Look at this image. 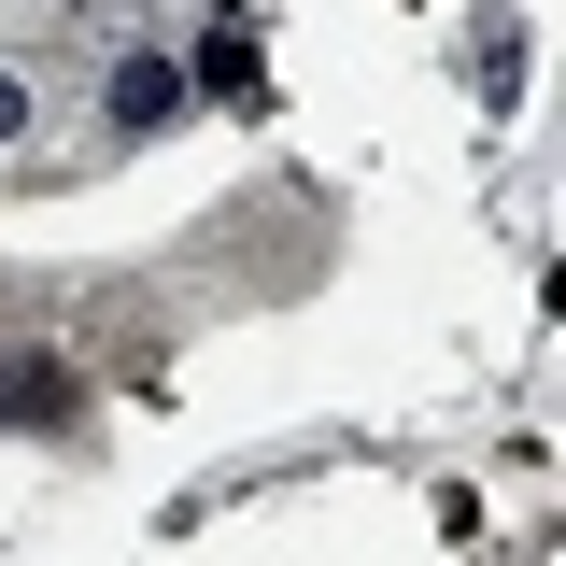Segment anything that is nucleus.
Returning a JSON list of instances; mask_svg holds the SVG:
<instances>
[{
  "instance_id": "nucleus-1",
  "label": "nucleus",
  "mask_w": 566,
  "mask_h": 566,
  "mask_svg": "<svg viewBox=\"0 0 566 566\" xmlns=\"http://www.w3.org/2000/svg\"><path fill=\"white\" fill-rule=\"evenodd\" d=\"M170 99H185V71H170V57H128V71H114V128H156Z\"/></svg>"
},
{
  "instance_id": "nucleus-2",
  "label": "nucleus",
  "mask_w": 566,
  "mask_h": 566,
  "mask_svg": "<svg viewBox=\"0 0 566 566\" xmlns=\"http://www.w3.org/2000/svg\"><path fill=\"white\" fill-rule=\"evenodd\" d=\"M199 71H212V85H255V29H241V14H212V43H199Z\"/></svg>"
},
{
  "instance_id": "nucleus-3",
  "label": "nucleus",
  "mask_w": 566,
  "mask_h": 566,
  "mask_svg": "<svg viewBox=\"0 0 566 566\" xmlns=\"http://www.w3.org/2000/svg\"><path fill=\"white\" fill-rule=\"evenodd\" d=\"M14 128H29V85H14V71H0V142H14Z\"/></svg>"
}]
</instances>
